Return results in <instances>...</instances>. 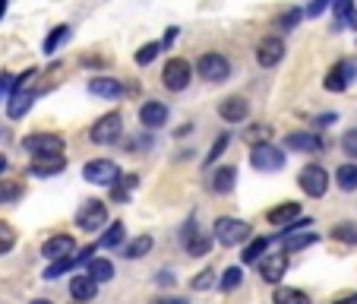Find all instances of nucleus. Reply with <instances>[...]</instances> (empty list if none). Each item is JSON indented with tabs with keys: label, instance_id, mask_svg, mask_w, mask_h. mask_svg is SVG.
Here are the masks:
<instances>
[{
	"label": "nucleus",
	"instance_id": "obj_1",
	"mask_svg": "<svg viewBox=\"0 0 357 304\" xmlns=\"http://www.w3.org/2000/svg\"><path fill=\"white\" fill-rule=\"evenodd\" d=\"M284 152L278 146H272V143H253V149H250V165L257 171H263V175H275V171L284 168Z\"/></svg>",
	"mask_w": 357,
	"mask_h": 304
},
{
	"label": "nucleus",
	"instance_id": "obj_2",
	"mask_svg": "<svg viewBox=\"0 0 357 304\" xmlns=\"http://www.w3.org/2000/svg\"><path fill=\"white\" fill-rule=\"evenodd\" d=\"M215 241L225 244V247H237V244H243L250 235H253V229H250V222H243V219L237 216H222L215 219Z\"/></svg>",
	"mask_w": 357,
	"mask_h": 304
},
{
	"label": "nucleus",
	"instance_id": "obj_3",
	"mask_svg": "<svg viewBox=\"0 0 357 304\" xmlns=\"http://www.w3.org/2000/svg\"><path fill=\"white\" fill-rule=\"evenodd\" d=\"M76 225H79V231H86V235L101 231L105 225H108V203L105 200H86L79 210H76Z\"/></svg>",
	"mask_w": 357,
	"mask_h": 304
},
{
	"label": "nucleus",
	"instance_id": "obj_4",
	"mask_svg": "<svg viewBox=\"0 0 357 304\" xmlns=\"http://www.w3.org/2000/svg\"><path fill=\"white\" fill-rule=\"evenodd\" d=\"M190 82H193V67H190V61H183V57H171L162 67V86L168 89V92H183Z\"/></svg>",
	"mask_w": 357,
	"mask_h": 304
},
{
	"label": "nucleus",
	"instance_id": "obj_5",
	"mask_svg": "<svg viewBox=\"0 0 357 304\" xmlns=\"http://www.w3.org/2000/svg\"><path fill=\"white\" fill-rule=\"evenodd\" d=\"M121 133H123L121 111H108V115L98 117V121H95V127L89 130V140H92L95 146H111L114 140H121Z\"/></svg>",
	"mask_w": 357,
	"mask_h": 304
},
{
	"label": "nucleus",
	"instance_id": "obj_6",
	"mask_svg": "<svg viewBox=\"0 0 357 304\" xmlns=\"http://www.w3.org/2000/svg\"><path fill=\"white\" fill-rule=\"evenodd\" d=\"M82 178H86L89 184H95V187H111V184L121 178V165H117L114 159H92V162H86V168H82Z\"/></svg>",
	"mask_w": 357,
	"mask_h": 304
},
{
	"label": "nucleus",
	"instance_id": "obj_7",
	"mask_svg": "<svg viewBox=\"0 0 357 304\" xmlns=\"http://www.w3.org/2000/svg\"><path fill=\"white\" fill-rule=\"evenodd\" d=\"M196 70H199V76L206 82H225L231 76V61L225 55H218V51H206L196 61Z\"/></svg>",
	"mask_w": 357,
	"mask_h": 304
},
{
	"label": "nucleus",
	"instance_id": "obj_8",
	"mask_svg": "<svg viewBox=\"0 0 357 304\" xmlns=\"http://www.w3.org/2000/svg\"><path fill=\"white\" fill-rule=\"evenodd\" d=\"M297 184H301V190L307 196L319 200V196H326V190H329V171H326L323 165H307V168L297 175Z\"/></svg>",
	"mask_w": 357,
	"mask_h": 304
},
{
	"label": "nucleus",
	"instance_id": "obj_9",
	"mask_svg": "<svg viewBox=\"0 0 357 304\" xmlns=\"http://www.w3.org/2000/svg\"><path fill=\"white\" fill-rule=\"evenodd\" d=\"M354 80H357V64L354 61H338L335 67L326 73L323 86H326V92H344Z\"/></svg>",
	"mask_w": 357,
	"mask_h": 304
},
{
	"label": "nucleus",
	"instance_id": "obj_10",
	"mask_svg": "<svg viewBox=\"0 0 357 304\" xmlns=\"http://www.w3.org/2000/svg\"><path fill=\"white\" fill-rule=\"evenodd\" d=\"M259 263V276H263V282L269 285H278L284 279V273H288V254H263V257L257 260Z\"/></svg>",
	"mask_w": 357,
	"mask_h": 304
},
{
	"label": "nucleus",
	"instance_id": "obj_11",
	"mask_svg": "<svg viewBox=\"0 0 357 304\" xmlns=\"http://www.w3.org/2000/svg\"><path fill=\"white\" fill-rule=\"evenodd\" d=\"M67 168V159L63 152H47V156H32L29 162V175L32 178H54Z\"/></svg>",
	"mask_w": 357,
	"mask_h": 304
},
{
	"label": "nucleus",
	"instance_id": "obj_12",
	"mask_svg": "<svg viewBox=\"0 0 357 304\" xmlns=\"http://www.w3.org/2000/svg\"><path fill=\"white\" fill-rule=\"evenodd\" d=\"M282 57H284V41L278 38V35H266V38L257 45V64L259 67L272 70V67L282 64Z\"/></svg>",
	"mask_w": 357,
	"mask_h": 304
},
{
	"label": "nucleus",
	"instance_id": "obj_13",
	"mask_svg": "<svg viewBox=\"0 0 357 304\" xmlns=\"http://www.w3.org/2000/svg\"><path fill=\"white\" fill-rule=\"evenodd\" d=\"M22 149L32 156H47V152H63V136L57 133H29L22 140Z\"/></svg>",
	"mask_w": 357,
	"mask_h": 304
},
{
	"label": "nucleus",
	"instance_id": "obj_14",
	"mask_svg": "<svg viewBox=\"0 0 357 304\" xmlns=\"http://www.w3.org/2000/svg\"><path fill=\"white\" fill-rule=\"evenodd\" d=\"M284 149H291V152H323L326 143L313 130H294V133L284 136Z\"/></svg>",
	"mask_w": 357,
	"mask_h": 304
},
{
	"label": "nucleus",
	"instance_id": "obj_15",
	"mask_svg": "<svg viewBox=\"0 0 357 304\" xmlns=\"http://www.w3.org/2000/svg\"><path fill=\"white\" fill-rule=\"evenodd\" d=\"M89 257H92V247L73 250V254H70V257H63V260H51V266L45 270V279H47V282H54V279H61L63 273H70V270H76L79 263H86Z\"/></svg>",
	"mask_w": 357,
	"mask_h": 304
},
{
	"label": "nucleus",
	"instance_id": "obj_16",
	"mask_svg": "<svg viewBox=\"0 0 357 304\" xmlns=\"http://www.w3.org/2000/svg\"><path fill=\"white\" fill-rule=\"evenodd\" d=\"M139 124L146 130H158L168 124V105L165 101H142V108H139Z\"/></svg>",
	"mask_w": 357,
	"mask_h": 304
},
{
	"label": "nucleus",
	"instance_id": "obj_17",
	"mask_svg": "<svg viewBox=\"0 0 357 304\" xmlns=\"http://www.w3.org/2000/svg\"><path fill=\"white\" fill-rule=\"evenodd\" d=\"M247 115H250V105L241 95H231V99H225L222 105H218V117H222L225 124H241V121H247Z\"/></svg>",
	"mask_w": 357,
	"mask_h": 304
},
{
	"label": "nucleus",
	"instance_id": "obj_18",
	"mask_svg": "<svg viewBox=\"0 0 357 304\" xmlns=\"http://www.w3.org/2000/svg\"><path fill=\"white\" fill-rule=\"evenodd\" d=\"M76 250V238L73 235H54V238H47L45 247H41V254H45L47 260H63L70 257Z\"/></svg>",
	"mask_w": 357,
	"mask_h": 304
},
{
	"label": "nucleus",
	"instance_id": "obj_19",
	"mask_svg": "<svg viewBox=\"0 0 357 304\" xmlns=\"http://www.w3.org/2000/svg\"><path fill=\"white\" fill-rule=\"evenodd\" d=\"M95 291H98V282H95L89 273H76L73 279H70V298H73L76 304H86V301H92L95 298Z\"/></svg>",
	"mask_w": 357,
	"mask_h": 304
},
{
	"label": "nucleus",
	"instance_id": "obj_20",
	"mask_svg": "<svg viewBox=\"0 0 357 304\" xmlns=\"http://www.w3.org/2000/svg\"><path fill=\"white\" fill-rule=\"evenodd\" d=\"M89 92L98 95V99H121L123 86L117 80H111V76H92L89 80Z\"/></svg>",
	"mask_w": 357,
	"mask_h": 304
},
{
	"label": "nucleus",
	"instance_id": "obj_21",
	"mask_svg": "<svg viewBox=\"0 0 357 304\" xmlns=\"http://www.w3.org/2000/svg\"><path fill=\"white\" fill-rule=\"evenodd\" d=\"M317 241H319L317 231H294V235H282V250L284 254H297V250H307Z\"/></svg>",
	"mask_w": 357,
	"mask_h": 304
},
{
	"label": "nucleus",
	"instance_id": "obj_22",
	"mask_svg": "<svg viewBox=\"0 0 357 304\" xmlns=\"http://www.w3.org/2000/svg\"><path fill=\"white\" fill-rule=\"evenodd\" d=\"M237 184V168L234 165H222V168H215V175H212L209 187L215 190V194H231Z\"/></svg>",
	"mask_w": 357,
	"mask_h": 304
},
{
	"label": "nucleus",
	"instance_id": "obj_23",
	"mask_svg": "<svg viewBox=\"0 0 357 304\" xmlns=\"http://www.w3.org/2000/svg\"><path fill=\"white\" fill-rule=\"evenodd\" d=\"M301 216V206H297V203H282V206H272L269 212H266V219H269L272 225H278V229H284V225L288 222H294V219Z\"/></svg>",
	"mask_w": 357,
	"mask_h": 304
},
{
	"label": "nucleus",
	"instance_id": "obj_24",
	"mask_svg": "<svg viewBox=\"0 0 357 304\" xmlns=\"http://www.w3.org/2000/svg\"><path fill=\"white\" fill-rule=\"evenodd\" d=\"M139 187V178L136 175H121L111 184V203H130V194Z\"/></svg>",
	"mask_w": 357,
	"mask_h": 304
},
{
	"label": "nucleus",
	"instance_id": "obj_25",
	"mask_svg": "<svg viewBox=\"0 0 357 304\" xmlns=\"http://www.w3.org/2000/svg\"><path fill=\"white\" fill-rule=\"evenodd\" d=\"M86 273L95 279V282H111L114 279V263L105 257H89L86 260Z\"/></svg>",
	"mask_w": 357,
	"mask_h": 304
},
{
	"label": "nucleus",
	"instance_id": "obj_26",
	"mask_svg": "<svg viewBox=\"0 0 357 304\" xmlns=\"http://www.w3.org/2000/svg\"><path fill=\"white\" fill-rule=\"evenodd\" d=\"M35 105V95L32 92H13V99H10V105H7V115L13 117V121H20V117H26L29 115V108Z\"/></svg>",
	"mask_w": 357,
	"mask_h": 304
},
{
	"label": "nucleus",
	"instance_id": "obj_27",
	"mask_svg": "<svg viewBox=\"0 0 357 304\" xmlns=\"http://www.w3.org/2000/svg\"><path fill=\"white\" fill-rule=\"evenodd\" d=\"M183 247H187L190 257H206V254L212 250V238L206 235V231H193V235L183 241Z\"/></svg>",
	"mask_w": 357,
	"mask_h": 304
},
{
	"label": "nucleus",
	"instance_id": "obj_28",
	"mask_svg": "<svg viewBox=\"0 0 357 304\" xmlns=\"http://www.w3.org/2000/svg\"><path fill=\"white\" fill-rule=\"evenodd\" d=\"M152 235H139V238H133V241H127L123 244V257L127 260H142L149 254V250H152Z\"/></svg>",
	"mask_w": 357,
	"mask_h": 304
},
{
	"label": "nucleus",
	"instance_id": "obj_29",
	"mask_svg": "<svg viewBox=\"0 0 357 304\" xmlns=\"http://www.w3.org/2000/svg\"><path fill=\"white\" fill-rule=\"evenodd\" d=\"M275 304H310V295L301 289H291V285H278L275 295H272Z\"/></svg>",
	"mask_w": 357,
	"mask_h": 304
},
{
	"label": "nucleus",
	"instance_id": "obj_30",
	"mask_svg": "<svg viewBox=\"0 0 357 304\" xmlns=\"http://www.w3.org/2000/svg\"><path fill=\"white\" fill-rule=\"evenodd\" d=\"M335 184L344 190V194L357 190V165H354V162L338 165V168H335Z\"/></svg>",
	"mask_w": 357,
	"mask_h": 304
},
{
	"label": "nucleus",
	"instance_id": "obj_31",
	"mask_svg": "<svg viewBox=\"0 0 357 304\" xmlns=\"http://www.w3.org/2000/svg\"><path fill=\"white\" fill-rule=\"evenodd\" d=\"M123 238H127V229H123V222H111L108 229H105V235H101V247L111 250V247H121Z\"/></svg>",
	"mask_w": 357,
	"mask_h": 304
},
{
	"label": "nucleus",
	"instance_id": "obj_32",
	"mask_svg": "<svg viewBox=\"0 0 357 304\" xmlns=\"http://www.w3.org/2000/svg\"><path fill=\"white\" fill-rule=\"evenodd\" d=\"M266 247H269V238H257V241H250L247 247H243V254H241V263H257V260L266 254Z\"/></svg>",
	"mask_w": 357,
	"mask_h": 304
},
{
	"label": "nucleus",
	"instance_id": "obj_33",
	"mask_svg": "<svg viewBox=\"0 0 357 304\" xmlns=\"http://www.w3.org/2000/svg\"><path fill=\"white\" fill-rule=\"evenodd\" d=\"M67 38H70V26H57L54 32H47L45 45H41V51H45V55H54V51H57V48H61Z\"/></svg>",
	"mask_w": 357,
	"mask_h": 304
},
{
	"label": "nucleus",
	"instance_id": "obj_34",
	"mask_svg": "<svg viewBox=\"0 0 357 304\" xmlns=\"http://www.w3.org/2000/svg\"><path fill=\"white\" fill-rule=\"evenodd\" d=\"M158 55H162V41H146V45L136 51V64H139V67H149Z\"/></svg>",
	"mask_w": 357,
	"mask_h": 304
},
{
	"label": "nucleus",
	"instance_id": "obj_35",
	"mask_svg": "<svg viewBox=\"0 0 357 304\" xmlns=\"http://www.w3.org/2000/svg\"><path fill=\"white\" fill-rule=\"evenodd\" d=\"M22 196V184L20 181H7V178H0V206L3 203H16Z\"/></svg>",
	"mask_w": 357,
	"mask_h": 304
},
{
	"label": "nucleus",
	"instance_id": "obj_36",
	"mask_svg": "<svg viewBox=\"0 0 357 304\" xmlns=\"http://www.w3.org/2000/svg\"><path fill=\"white\" fill-rule=\"evenodd\" d=\"M241 282H243V270H241V266H228V270L222 273L218 289H222V291H234V289H241Z\"/></svg>",
	"mask_w": 357,
	"mask_h": 304
},
{
	"label": "nucleus",
	"instance_id": "obj_37",
	"mask_svg": "<svg viewBox=\"0 0 357 304\" xmlns=\"http://www.w3.org/2000/svg\"><path fill=\"white\" fill-rule=\"evenodd\" d=\"M332 238L342 244H357V225L354 222H338L335 229H332Z\"/></svg>",
	"mask_w": 357,
	"mask_h": 304
},
{
	"label": "nucleus",
	"instance_id": "obj_38",
	"mask_svg": "<svg viewBox=\"0 0 357 304\" xmlns=\"http://www.w3.org/2000/svg\"><path fill=\"white\" fill-rule=\"evenodd\" d=\"M16 247V229L10 222H0V257Z\"/></svg>",
	"mask_w": 357,
	"mask_h": 304
},
{
	"label": "nucleus",
	"instance_id": "obj_39",
	"mask_svg": "<svg viewBox=\"0 0 357 304\" xmlns=\"http://www.w3.org/2000/svg\"><path fill=\"white\" fill-rule=\"evenodd\" d=\"M228 143H231V133H222V136H218V140L212 143V149H209V152H206V162H202V165H212V162H218V159L225 156V149H228Z\"/></svg>",
	"mask_w": 357,
	"mask_h": 304
},
{
	"label": "nucleus",
	"instance_id": "obj_40",
	"mask_svg": "<svg viewBox=\"0 0 357 304\" xmlns=\"http://www.w3.org/2000/svg\"><path fill=\"white\" fill-rule=\"evenodd\" d=\"M190 285H193L196 291H206V289H212V285H215V273H212V270H202V273H196V276H193V282H190Z\"/></svg>",
	"mask_w": 357,
	"mask_h": 304
},
{
	"label": "nucleus",
	"instance_id": "obj_41",
	"mask_svg": "<svg viewBox=\"0 0 357 304\" xmlns=\"http://www.w3.org/2000/svg\"><path fill=\"white\" fill-rule=\"evenodd\" d=\"M332 7H335V29H342L344 16L354 10V0H332Z\"/></svg>",
	"mask_w": 357,
	"mask_h": 304
},
{
	"label": "nucleus",
	"instance_id": "obj_42",
	"mask_svg": "<svg viewBox=\"0 0 357 304\" xmlns=\"http://www.w3.org/2000/svg\"><path fill=\"white\" fill-rule=\"evenodd\" d=\"M301 20H303V10H297V7H294V10H284V16L278 20V26H282L284 32H288V29H294Z\"/></svg>",
	"mask_w": 357,
	"mask_h": 304
},
{
	"label": "nucleus",
	"instance_id": "obj_43",
	"mask_svg": "<svg viewBox=\"0 0 357 304\" xmlns=\"http://www.w3.org/2000/svg\"><path fill=\"white\" fill-rule=\"evenodd\" d=\"M329 7H332V0H310V7L303 10V16H310V20H317V16H323Z\"/></svg>",
	"mask_w": 357,
	"mask_h": 304
},
{
	"label": "nucleus",
	"instance_id": "obj_44",
	"mask_svg": "<svg viewBox=\"0 0 357 304\" xmlns=\"http://www.w3.org/2000/svg\"><path fill=\"white\" fill-rule=\"evenodd\" d=\"M342 149H344V156L357 159V130H348V133L342 136Z\"/></svg>",
	"mask_w": 357,
	"mask_h": 304
},
{
	"label": "nucleus",
	"instance_id": "obj_45",
	"mask_svg": "<svg viewBox=\"0 0 357 304\" xmlns=\"http://www.w3.org/2000/svg\"><path fill=\"white\" fill-rule=\"evenodd\" d=\"M266 136H269V127L247 130V143H250V146H253V143H266Z\"/></svg>",
	"mask_w": 357,
	"mask_h": 304
},
{
	"label": "nucleus",
	"instance_id": "obj_46",
	"mask_svg": "<svg viewBox=\"0 0 357 304\" xmlns=\"http://www.w3.org/2000/svg\"><path fill=\"white\" fill-rule=\"evenodd\" d=\"M3 92H13V76H10V73L0 76V95H3Z\"/></svg>",
	"mask_w": 357,
	"mask_h": 304
},
{
	"label": "nucleus",
	"instance_id": "obj_47",
	"mask_svg": "<svg viewBox=\"0 0 357 304\" xmlns=\"http://www.w3.org/2000/svg\"><path fill=\"white\" fill-rule=\"evenodd\" d=\"M155 282H158V285H171V282H174V273H171V270H162V273L155 276Z\"/></svg>",
	"mask_w": 357,
	"mask_h": 304
},
{
	"label": "nucleus",
	"instance_id": "obj_48",
	"mask_svg": "<svg viewBox=\"0 0 357 304\" xmlns=\"http://www.w3.org/2000/svg\"><path fill=\"white\" fill-rule=\"evenodd\" d=\"M332 304H357V291H351V295H342V298H335Z\"/></svg>",
	"mask_w": 357,
	"mask_h": 304
},
{
	"label": "nucleus",
	"instance_id": "obj_49",
	"mask_svg": "<svg viewBox=\"0 0 357 304\" xmlns=\"http://www.w3.org/2000/svg\"><path fill=\"white\" fill-rule=\"evenodd\" d=\"M152 304H187V298H155Z\"/></svg>",
	"mask_w": 357,
	"mask_h": 304
},
{
	"label": "nucleus",
	"instance_id": "obj_50",
	"mask_svg": "<svg viewBox=\"0 0 357 304\" xmlns=\"http://www.w3.org/2000/svg\"><path fill=\"white\" fill-rule=\"evenodd\" d=\"M174 38H177V29H168V32H165V41H162V48L174 45Z\"/></svg>",
	"mask_w": 357,
	"mask_h": 304
},
{
	"label": "nucleus",
	"instance_id": "obj_51",
	"mask_svg": "<svg viewBox=\"0 0 357 304\" xmlns=\"http://www.w3.org/2000/svg\"><path fill=\"white\" fill-rule=\"evenodd\" d=\"M3 171H7V156L0 152V178H3Z\"/></svg>",
	"mask_w": 357,
	"mask_h": 304
},
{
	"label": "nucleus",
	"instance_id": "obj_52",
	"mask_svg": "<svg viewBox=\"0 0 357 304\" xmlns=\"http://www.w3.org/2000/svg\"><path fill=\"white\" fill-rule=\"evenodd\" d=\"M7 16V0H0V20Z\"/></svg>",
	"mask_w": 357,
	"mask_h": 304
},
{
	"label": "nucleus",
	"instance_id": "obj_53",
	"mask_svg": "<svg viewBox=\"0 0 357 304\" xmlns=\"http://www.w3.org/2000/svg\"><path fill=\"white\" fill-rule=\"evenodd\" d=\"M29 304H54V301H47V298H35V301H29Z\"/></svg>",
	"mask_w": 357,
	"mask_h": 304
}]
</instances>
